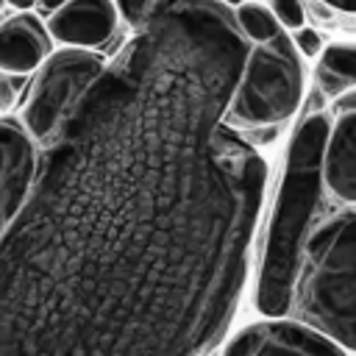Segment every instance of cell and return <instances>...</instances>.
Wrapping results in <instances>:
<instances>
[{
	"label": "cell",
	"mask_w": 356,
	"mask_h": 356,
	"mask_svg": "<svg viewBox=\"0 0 356 356\" xmlns=\"http://www.w3.org/2000/svg\"><path fill=\"white\" fill-rule=\"evenodd\" d=\"M234 6L153 3L44 145L0 242V356H209L250 264L267 161L228 125Z\"/></svg>",
	"instance_id": "obj_1"
},
{
	"label": "cell",
	"mask_w": 356,
	"mask_h": 356,
	"mask_svg": "<svg viewBox=\"0 0 356 356\" xmlns=\"http://www.w3.org/2000/svg\"><path fill=\"white\" fill-rule=\"evenodd\" d=\"M289 314L356 350V92L328 108L323 197L300 250Z\"/></svg>",
	"instance_id": "obj_2"
},
{
	"label": "cell",
	"mask_w": 356,
	"mask_h": 356,
	"mask_svg": "<svg viewBox=\"0 0 356 356\" xmlns=\"http://www.w3.org/2000/svg\"><path fill=\"white\" fill-rule=\"evenodd\" d=\"M328 139V108L309 106L300 117L284 159L281 184L264 234L256 278V309L264 317H284L292 306L300 250L323 197V153Z\"/></svg>",
	"instance_id": "obj_3"
},
{
	"label": "cell",
	"mask_w": 356,
	"mask_h": 356,
	"mask_svg": "<svg viewBox=\"0 0 356 356\" xmlns=\"http://www.w3.org/2000/svg\"><path fill=\"white\" fill-rule=\"evenodd\" d=\"M303 67L295 42L281 31L270 42L250 44L239 86L228 108V125L250 145L273 142L278 128L298 111Z\"/></svg>",
	"instance_id": "obj_4"
},
{
	"label": "cell",
	"mask_w": 356,
	"mask_h": 356,
	"mask_svg": "<svg viewBox=\"0 0 356 356\" xmlns=\"http://www.w3.org/2000/svg\"><path fill=\"white\" fill-rule=\"evenodd\" d=\"M103 72V61L89 50L64 47L53 53L39 67L22 106V125L28 128L33 142L47 145Z\"/></svg>",
	"instance_id": "obj_5"
},
{
	"label": "cell",
	"mask_w": 356,
	"mask_h": 356,
	"mask_svg": "<svg viewBox=\"0 0 356 356\" xmlns=\"http://www.w3.org/2000/svg\"><path fill=\"white\" fill-rule=\"evenodd\" d=\"M222 356H345V348L300 320L267 317L236 331Z\"/></svg>",
	"instance_id": "obj_6"
},
{
	"label": "cell",
	"mask_w": 356,
	"mask_h": 356,
	"mask_svg": "<svg viewBox=\"0 0 356 356\" xmlns=\"http://www.w3.org/2000/svg\"><path fill=\"white\" fill-rule=\"evenodd\" d=\"M39 172L33 136L19 120L0 117V242L22 214Z\"/></svg>",
	"instance_id": "obj_7"
},
{
	"label": "cell",
	"mask_w": 356,
	"mask_h": 356,
	"mask_svg": "<svg viewBox=\"0 0 356 356\" xmlns=\"http://www.w3.org/2000/svg\"><path fill=\"white\" fill-rule=\"evenodd\" d=\"M120 22L117 3L106 0H75L61 3V8L47 19V31L61 44H72L75 50L103 47Z\"/></svg>",
	"instance_id": "obj_8"
},
{
	"label": "cell",
	"mask_w": 356,
	"mask_h": 356,
	"mask_svg": "<svg viewBox=\"0 0 356 356\" xmlns=\"http://www.w3.org/2000/svg\"><path fill=\"white\" fill-rule=\"evenodd\" d=\"M50 58V31L33 14L8 17L0 25V72L25 75Z\"/></svg>",
	"instance_id": "obj_9"
},
{
	"label": "cell",
	"mask_w": 356,
	"mask_h": 356,
	"mask_svg": "<svg viewBox=\"0 0 356 356\" xmlns=\"http://www.w3.org/2000/svg\"><path fill=\"white\" fill-rule=\"evenodd\" d=\"M314 81L323 97L356 92V44H328L314 67Z\"/></svg>",
	"instance_id": "obj_10"
},
{
	"label": "cell",
	"mask_w": 356,
	"mask_h": 356,
	"mask_svg": "<svg viewBox=\"0 0 356 356\" xmlns=\"http://www.w3.org/2000/svg\"><path fill=\"white\" fill-rule=\"evenodd\" d=\"M234 17H236V25L239 31L245 33V39L250 44H261V42H270L273 36H278L284 28L278 25L275 14L270 11V6H261V3H242V6H234Z\"/></svg>",
	"instance_id": "obj_11"
},
{
	"label": "cell",
	"mask_w": 356,
	"mask_h": 356,
	"mask_svg": "<svg viewBox=\"0 0 356 356\" xmlns=\"http://www.w3.org/2000/svg\"><path fill=\"white\" fill-rule=\"evenodd\" d=\"M270 11L275 14V19H278L281 28H289V31H300V28H306V25H303V22H306V8H303L300 3L278 0V3L270 6Z\"/></svg>",
	"instance_id": "obj_12"
},
{
	"label": "cell",
	"mask_w": 356,
	"mask_h": 356,
	"mask_svg": "<svg viewBox=\"0 0 356 356\" xmlns=\"http://www.w3.org/2000/svg\"><path fill=\"white\" fill-rule=\"evenodd\" d=\"M292 42H295L298 53H303V56H323V39H320V33H317L314 28H300V31H295Z\"/></svg>",
	"instance_id": "obj_13"
},
{
	"label": "cell",
	"mask_w": 356,
	"mask_h": 356,
	"mask_svg": "<svg viewBox=\"0 0 356 356\" xmlns=\"http://www.w3.org/2000/svg\"><path fill=\"white\" fill-rule=\"evenodd\" d=\"M117 11H120V17H122L131 28H139V25L147 19V14L153 11V3H120Z\"/></svg>",
	"instance_id": "obj_14"
},
{
	"label": "cell",
	"mask_w": 356,
	"mask_h": 356,
	"mask_svg": "<svg viewBox=\"0 0 356 356\" xmlns=\"http://www.w3.org/2000/svg\"><path fill=\"white\" fill-rule=\"evenodd\" d=\"M17 86L19 78H11L8 72H0V111H8L14 97H17Z\"/></svg>",
	"instance_id": "obj_15"
},
{
	"label": "cell",
	"mask_w": 356,
	"mask_h": 356,
	"mask_svg": "<svg viewBox=\"0 0 356 356\" xmlns=\"http://www.w3.org/2000/svg\"><path fill=\"white\" fill-rule=\"evenodd\" d=\"M0 8H3V3H0Z\"/></svg>",
	"instance_id": "obj_16"
}]
</instances>
